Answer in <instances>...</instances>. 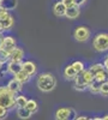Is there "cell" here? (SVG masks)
Listing matches in <instances>:
<instances>
[{
  "label": "cell",
  "instance_id": "1",
  "mask_svg": "<svg viewBox=\"0 0 108 120\" xmlns=\"http://www.w3.org/2000/svg\"><path fill=\"white\" fill-rule=\"evenodd\" d=\"M36 85L42 93H51L56 86V78L49 72L40 73L36 79Z\"/></svg>",
  "mask_w": 108,
  "mask_h": 120
},
{
  "label": "cell",
  "instance_id": "2",
  "mask_svg": "<svg viewBox=\"0 0 108 120\" xmlns=\"http://www.w3.org/2000/svg\"><path fill=\"white\" fill-rule=\"evenodd\" d=\"M94 79V75L89 71V68H84L83 71L78 72L76 78H74V90L77 91H84L88 89L89 84L93 82Z\"/></svg>",
  "mask_w": 108,
  "mask_h": 120
},
{
  "label": "cell",
  "instance_id": "3",
  "mask_svg": "<svg viewBox=\"0 0 108 120\" xmlns=\"http://www.w3.org/2000/svg\"><path fill=\"white\" fill-rule=\"evenodd\" d=\"M0 106L12 109L16 106V95L8 90L7 86H0Z\"/></svg>",
  "mask_w": 108,
  "mask_h": 120
},
{
  "label": "cell",
  "instance_id": "4",
  "mask_svg": "<svg viewBox=\"0 0 108 120\" xmlns=\"http://www.w3.org/2000/svg\"><path fill=\"white\" fill-rule=\"evenodd\" d=\"M93 48L96 52L108 51V33H99L93 40Z\"/></svg>",
  "mask_w": 108,
  "mask_h": 120
},
{
  "label": "cell",
  "instance_id": "5",
  "mask_svg": "<svg viewBox=\"0 0 108 120\" xmlns=\"http://www.w3.org/2000/svg\"><path fill=\"white\" fill-rule=\"evenodd\" d=\"M90 35H91L90 29L88 26H83V25L77 26L76 30L73 31V37L78 42H86L90 38Z\"/></svg>",
  "mask_w": 108,
  "mask_h": 120
},
{
  "label": "cell",
  "instance_id": "6",
  "mask_svg": "<svg viewBox=\"0 0 108 120\" xmlns=\"http://www.w3.org/2000/svg\"><path fill=\"white\" fill-rule=\"evenodd\" d=\"M13 25H15V19H13V17L10 15L8 12L6 15L0 17V33L11 30V28Z\"/></svg>",
  "mask_w": 108,
  "mask_h": 120
},
{
  "label": "cell",
  "instance_id": "7",
  "mask_svg": "<svg viewBox=\"0 0 108 120\" xmlns=\"http://www.w3.org/2000/svg\"><path fill=\"white\" fill-rule=\"evenodd\" d=\"M17 47V41L13 36H4L3 37V45H1V49L6 52H11L12 49H15Z\"/></svg>",
  "mask_w": 108,
  "mask_h": 120
},
{
  "label": "cell",
  "instance_id": "8",
  "mask_svg": "<svg viewBox=\"0 0 108 120\" xmlns=\"http://www.w3.org/2000/svg\"><path fill=\"white\" fill-rule=\"evenodd\" d=\"M72 114H76L72 108H67V107L59 108L58 111L55 112V119H58V120H66V119H70L72 116Z\"/></svg>",
  "mask_w": 108,
  "mask_h": 120
},
{
  "label": "cell",
  "instance_id": "9",
  "mask_svg": "<svg viewBox=\"0 0 108 120\" xmlns=\"http://www.w3.org/2000/svg\"><path fill=\"white\" fill-rule=\"evenodd\" d=\"M23 58H24L23 49L19 47H16L8 54V61H23Z\"/></svg>",
  "mask_w": 108,
  "mask_h": 120
},
{
  "label": "cell",
  "instance_id": "10",
  "mask_svg": "<svg viewBox=\"0 0 108 120\" xmlns=\"http://www.w3.org/2000/svg\"><path fill=\"white\" fill-rule=\"evenodd\" d=\"M6 86L8 88V90H10L11 93H13L15 95H17V94L21 93V90L23 89V83L19 82L18 79H16V78H12L11 81L7 83Z\"/></svg>",
  "mask_w": 108,
  "mask_h": 120
},
{
  "label": "cell",
  "instance_id": "11",
  "mask_svg": "<svg viewBox=\"0 0 108 120\" xmlns=\"http://www.w3.org/2000/svg\"><path fill=\"white\" fill-rule=\"evenodd\" d=\"M81 15V8L79 6L73 5L70 7H66V12H65V17L68 19H77Z\"/></svg>",
  "mask_w": 108,
  "mask_h": 120
},
{
  "label": "cell",
  "instance_id": "12",
  "mask_svg": "<svg viewBox=\"0 0 108 120\" xmlns=\"http://www.w3.org/2000/svg\"><path fill=\"white\" fill-rule=\"evenodd\" d=\"M22 70L23 71H25L28 75H30V76H34L36 72H37V66L35 63L33 61H22Z\"/></svg>",
  "mask_w": 108,
  "mask_h": 120
},
{
  "label": "cell",
  "instance_id": "13",
  "mask_svg": "<svg viewBox=\"0 0 108 120\" xmlns=\"http://www.w3.org/2000/svg\"><path fill=\"white\" fill-rule=\"evenodd\" d=\"M6 70H7L8 73L15 76L17 72H19L22 70V61H8L7 66H6Z\"/></svg>",
  "mask_w": 108,
  "mask_h": 120
},
{
  "label": "cell",
  "instance_id": "14",
  "mask_svg": "<svg viewBox=\"0 0 108 120\" xmlns=\"http://www.w3.org/2000/svg\"><path fill=\"white\" fill-rule=\"evenodd\" d=\"M65 12H66V6L61 3V0L54 4V6H53L54 16H56V17H65Z\"/></svg>",
  "mask_w": 108,
  "mask_h": 120
},
{
  "label": "cell",
  "instance_id": "15",
  "mask_svg": "<svg viewBox=\"0 0 108 120\" xmlns=\"http://www.w3.org/2000/svg\"><path fill=\"white\" fill-rule=\"evenodd\" d=\"M77 73H78V72L73 68L72 65H67V66L65 67V70H64V77H65L66 79H68V81H74Z\"/></svg>",
  "mask_w": 108,
  "mask_h": 120
},
{
  "label": "cell",
  "instance_id": "16",
  "mask_svg": "<svg viewBox=\"0 0 108 120\" xmlns=\"http://www.w3.org/2000/svg\"><path fill=\"white\" fill-rule=\"evenodd\" d=\"M102 83L103 82H100V81H97V79H93V82L89 84V86H88V89H89V91L91 93V94H100V88H101V85H102Z\"/></svg>",
  "mask_w": 108,
  "mask_h": 120
},
{
  "label": "cell",
  "instance_id": "17",
  "mask_svg": "<svg viewBox=\"0 0 108 120\" xmlns=\"http://www.w3.org/2000/svg\"><path fill=\"white\" fill-rule=\"evenodd\" d=\"M17 115H18V118H21V119H29L33 115V113L24 106V107H18L17 108Z\"/></svg>",
  "mask_w": 108,
  "mask_h": 120
},
{
  "label": "cell",
  "instance_id": "18",
  "mask_svg": "<svg viewBox=\"0 0 108 120\" xmlns=\"http://www.w3.org/2000/svg\"><path fill=\"white\" fill-rule=\"evenodd\" d=\"M1 7H4L5 10L10 11V10H15L17 7L18 0H1Z\"/></svg>",
  "mask_w": 108,
  "mask_h": 120
},
{
  "label": "cell",
  "instance_id": "19",
  "mask_svg": "<svg viewBox=\"0 0 108 120\" xmlns=\"http://www.w3.org/2000/svg\"><path fill=\"white\" fill-rule=\"evenodd\" d=\"M30 77H31V76H30V75H28L25 71H23V70H21L19 72H17V73L15 75V78L18 79L19 82H22L23 84L30 81Z\"/></svg>",
  "mask_w": 108,
  "mask_h": 120
},
{
  "label": "cell",
  "instance_id": "20",
  "mask_svg": "<svg viewBox=\"0 0 108 120\" xmlns=\"http://www.w3.org/2000/svg\"><path fill=\"white\" fill-rule=\"evenodd\" d=\"M88 68H89V71L95 76L97 72H100V71H102V70H104V66H103V63H96V64L90 65Z\"/></svg>",
  "mask_w": 108,
  "mask_h": 120
},
{
  "label": "cell",
  "instance_id": "21",
  "mask_svg": "<svg viewBox=\"0 0 108 120\" xmlns=\"http://www.w3.org/2000/svg\"><path fill=\"white\" fill-rule=\"evenodd\" d=\"M25 107H26L33 114L36 113L37 109H38V105H37V102L35 101V100H28V102H26Z\"/></svg>",
  "mask_w": 108,
  "mask_h": 120
},
{
  "label": "cell",
  "instance_id": "22",
  "mask_svg": "<svg viewBox=\"0 0 108 120\" xmlns=\"http://www.w3.org/2000/svg\"><path fill=\"white\" fill-rule=\"evenodd\" d=\"M95 79H97V81H100V82H106L108 81V73H107V70H102V71L100 72H97L95 76H94Z\"/></svg>",
  "mask_w": 108,
  "mask_h": 120
},
{
  "label": "cell",
  "instance_id": "23",
  "mask_svg": "<svg viewBox=\"0 0 108 120\" xmlns=\"http://www.w3.org/2000/svg\"><path fill=\"white\" fill-rule=\"evenodd\" d=\"M28 102V98L24 95H18L16 96V106L17 107H24Z\"/></svg>",
  "mask_w": 108,
  "mask_h": 120
},
{
  "label": "cell",
  "instance_id": "24",
  "mask_svg": "<svg viewBox=\"0 0 108 120\" xmlns=\"http://www.w3.org/2000/svg\"><path fill=\"white\" fill-rule=\"evenodd\" d=\"M71 65L73 66V68L76 70L77 72H81V71H83V70L85 68V65H84V63L79 61V60H76V61H73Z\"/></svg>",
  "mask_w": 108,
  "mask_h": 120
},
{
  "label": "cell",
  "instance_id": "25",
  "mask_svg": "<svg viewBox=\"0 0 108 120\" xmlns=\"http://www.w3.org/2000/svg\"><path fill=\"white\" fill-rule=\"evenodd\" d=\"M8 52L4 51V49H0V61H1V64H6L8 63Z\"/></svg>",
  "mask_w": 108,
  "mask_h": 120
},
{
  "label": "cell",
  "instance_id": "26",
  "mask_svg": "<svg viewBox=\"0 0 108 120\" xmlns=\"http://www.w3.org/2000/svg\"><path fill=\"white\" fill-rule=\"evenodd\" d=\"M100 95L102 96H108V81L103 82L101 88H100Z\"/></svg>",
  "mask_w": 108,
  "mask_h": 120
},
{
  "label": "cell",
  "instance_id": "27",
  "mask_svg": "<svg viewBox=\"0 0 108 120\" xmlns=\"http://www.w3.org/2000/svg\"><path fill=\"white\" fill-rule=\"evenodd\" d=\"M8 114V109L6 107H3L0 106V119H5Z\"/></svg>",
  "mask_w": 108,
  "mask_h": 120
},
{
  "label": "cell",
  "instance_id": "28",
  "mask_svg": "<svg viewBox=\"0 0 108 120\" xmlns=\"http://www.w3.org/2000/svg\"><path fill=\"white\" fill-rule=\"evenodd\" d=\"M61 3H63L66 7H70V6L76 5V4H74V0H61Z\"/></svg>",
  "mask_w": 108,
  "mask_h": 120
},
{
  "label": "cell",
  "instance_id": "29",
  "mask_svg": "<svg viewBox=\"0 0 108 120\" xmlns=\"http://www.w3.org/2000/svg\"><path fill=\"white\" fill-rule=\"evenodd\" d=\"M86 1H88V0H74V4H76L77 6H79V7H81V6H83Z\"/></svg>",
  "mask_w": 108,
  "mask_h": 120
},
{
  "label": "cell",
  "instance_id": "30",
  "mask_svg": "<svg viewBox=\"0 0 108 120\" xmlns=\"http://www.w3.org/2000/svg\"><path fill=\"white\" fill-rule=\"evenodd\" d=\"M103 66H104V68L108 67V54L106 55V58H104V60H103Z\"/></svg>",
  "mask_w": 108,
  "mask_h": 120
},
{
  "label": "cell",
  "instance_id": "31",
  "mask_svg": "<svg viewBox=\"0 0 108 120\" xmlns=\"http://www.w3.org/2000/svg\"><path fill=\"white\" fill-rule=\"evenodd\" d=\"M76 119H78V120H85V119H89L88 116H77Z\"/></svg>",
  "mask_w": 108,
  "mask_h": 120
},
{
  "label": "cell",
  "instance_id": "32",
  "mask_svg": "<svg viewBox=\"0 0 108 120\" xmlns=\"http://www.w3.org/2000/svg\"><path fill=\"white\" fill-rule=\"evenodd\" d=\"M3 35H1V33H0V49H1V45H3Z\"/></svg>",
  "mask_w": 108,
  "mask_h": 120
},
{
  "label": "cell",
  "instance_id": "33",
  "mask_svg": "<svg viewBox=\"0 0 108 120\" xmlns=\"http://www.w3.org/2000/svg\"><path fill=\"white\" fill-rule=\"evenodd\" d=\"M102 120H108V114H106L104 116H102Z\"/></svg>",
  "mask_w": 108,
  "mask_h": 120
},
{
  "label": "cell",
  "instance_id": "34",
  "mask_svg": "<svg viewBox=\"0 0 108 120\" xmlns=\"http://www.w3.org/2000/svg\"><path fill=\"white\" fill-rule=\"evenodd\" d=\"M1 66H3V64H1V61H0V70H1Z\"/></svg>",
  "mask_w": 108,
  "mask_h": 120
},
{
  "label": "cell",
  "instance_id": "35",
  "mask_svg": "<svg viewBox=\"0 0 108 120\" xmlns=\"http://www.w3.org/2000/svg\"><path fill=\"white\" fill-rule=\"evenodd\" d=\"M106 70H107V73H108V67H107V68H106Z\"/></svg>",
  "mask_w": 108,
  "mask_h": 120
},
{
  "label": "cell",
  "instance_id": "36",
  "mask_svg": "<svg viewBox=\"0 0 108 120\" xmlns=\"http://www.w3.org/2000/svg\"><path fill=\"white\" fill-rule=\"evenodd\" d=\"M0 3H1V0H0Z\"/></svg>",
  "mask_w": 108,
  "mask_h": 120
},
{
  "label": "cell",
  "instance_id": "37",
  "mask_svg": "<svg viewBox=\"0 0 108 120\" xmlns=\"http://www.w3.org/2000/svg\"><path fill=\"white\" fill-rule=\"evenodd\" d=\"M0 6H1V4H0Z\"/></svg>",
  "mask_w": 108,
  "mask_h": 120
}]
</instances>
